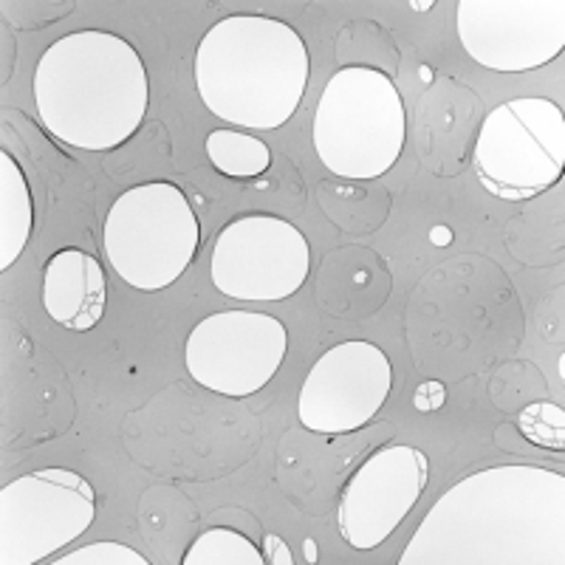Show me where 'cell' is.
Returning a JSON list of instances; mask_svg holds the SVG:
<instances>
[{
    "mask_svg": "<svg viewBox=\"0 0 565 565\" xmlns=\"http://www.w3.org/2000/svg\"><path fill=\"white\" fill-rule=\"evenodd\" d=\"M195 88L224 122L275 130L295 116L309 88V49L282 20L232 14L201 38Z\"/></svg>",
    "mask_w": 565,
    "mask_h": 565,
    "instance_id": "cell-3",
    "label": "cell"
},
{
    "mask_svg": "<svg viewBox=\"0 0 565 565\" xmlns=\"http://www.w3.org/2000/svg\"><path fill=\"white\" fill-rule=\"evenodd\" d=\"M518 427L523 436L537 447H548V450L563 452L565 447V411L552 402H537L529 405L526 411L518 416Z\"/></svg>",
    "mask_w": 565,
    "mask_h": 565,
    "instance_id": "cell-17",
    "label": "cell"
},
{
    "mask_svg": "<svg viewBox=\"0 0 565 565\" xmlns=\"http://www.w3.org/2000/svg\"><path fill=\"white\" fill-rule=\"evenodd\" d=\"M264 546H266L264 548L266 563H275V565H291V563H295V557H291L289 546H286V543H282V540L277 537V534H266Z\"/></svg>",
    "mask_w": 565,
    "mask_h": 565,
    "instance_id": "cell-20",
    "label": "cell"
},
{
    "mask_svg": "<svg viewBox=\"0 0 565 565\" xmlns=\"http://www.w3.org/2000/svg\"><path fill=\"white\" fill-rule=\"evenodd\" d=\"M302 548H306V554H309V563H317V546H315V540H306V543H302Z\"/></svg>",
    "mask_w": 565,
    "mask_h": 565,
    "instance_id": "cell-22",
    "label": "cell"
},
{
    "mask_svg": "<svg viewBox=\"0 0 565 565\" xmlns=\"http://www.w3.org/2000/svg\"><path fill=\"white\" fill-rule=\"evenodd\" d=\"M411 7L413 9H422V12H424V9H433V0H427V3H416V0H413Z\"/></svg>",
    "mask_w": 565,
    "mask_h": 565,
    "instance_id": "cell-23",
    "label": "cell"
},
{
    "mask_svg": "<svg viewBox=\"0 0 565 565\" xmlns=\"http://www.w3.org/2000/svg\"><path fill=\"white\" fill-rule=\"evenodd\" d=\"M565 116L552 99L498 105L476 141V173L494 199L529 201L563 179Z\"/></svg>",
    "mask_w": 565,
    "mask_h": 565,
    "instance_id": "cell-6",
    "label": "cell"
},
{
    "mask_svg": "<svg viewBox=\"0 0 565 565\" xmlns=\"http://www.w3.org/2000/svg\"><path fill=\"white\" fill-rule=\"evenodd\" d=\"M444 398H447L444 385H438V382H424L416 391V407L424 413H433L444 405Z\"/></svg>",
    "mask_w": 565,
    "mask_h": 565,
    "instance_id": "cell-19",
    "label": "cell"
},
{
    "mask_svg": "<svg viewBox=\"0 0 565 565\" xmlns=\"http://www.w3.org/2000/svg\"><path fill=\"white\" fill-rule=\"evenodd\" d=\"M108 280L97 257L83 249H60L45 260L43 309L68 331H90L105 315Z\"/></svg>",
    "mask_w": 565,
    "mask_h": 565,
    "instance_id": "cell-13",
    "label": "cell"
},
{
    "mask_svg": "<svg viewBox=\"0 0 565 565\" xmlns=\"http://www.w3.org/2000/svg\"><path fill=\"white\" fill-rule=\"evenodd\" d=\"M54 565H150L145 554L136 548L125 546V543H90V546L77 548V552L63 554V557L52 559Z\"/></svg>",
    "mask_w": 565,
    "mask_h": 565,
    "instance_id": "cell-18",
    "label": "cell"
},
{
    "mask_svg": "<svg viewBox=\"0 0 565 565\" xmlns=\"http://www.w3.org/2000/svg\"><path fill=\"white\" fill-rule=\"evenodd\" d=\"M405 103L385 71L348 65L322 88L315 114V150L340 179L385 175L402 156Z\"/></svg>",
    "mask_w": 565,
    "mask_h": 565,
    "instance_id": "cell-4",
    "label": "cell"
},
{
    "mask_svg": "<svg viewBox=\"0 0 565 565\" xmlns=\"http://www.w3.org/2000/svg\"><path fill=\"white\" fill-rule=\"evenodd\" d=\"M32 224L34 206L26 175L9 150H0V269L3 271L26 249Z\"/></svg>",
    "mask_w": 565,
    "mask_h": 565,
    "instance_id": "cell-14",
    "label": "cell"
},
{
    "mask_svg": "<svg viewBox=\"0 0 565 565\" xmlns=\"http://www.w3.org/2000/svg\"><path fill=\"white\" fill-rule=\"evenodd\" d=\"M206 156L215 170L230 179H255L271 164V150L264 139L230 128L212 130L206 136Z\"/></svg>",
    "mask_w": 565,
    "mask_h": 565,
    "instance_id": "cell-15",
    "label": "cell"
},
{
    "mask_svg": "<svg viewBox=\"0 0 565 565\" xmlns=\"http://www.w3.org/2000/svg\"><path fill=\"white\" fill-rule=\"evenodd\" d=\"M393 387L387 353L367 340H351L326 351L302 382L297 416L322 436L362 430L385 407Z\"/></svg>",
    "mask_w": 565,
    "mask_h": 565,
    "instance_id": "cell-10",
    "label": "cell"
},
{
    "mask_svg": "<svg viewBox=\"0 0 565 565\" xmlns=\"http://www.w3.org/2000/svg\"><path fill=\"white\" fill-rule=\"evenodd\" d=\"M105 255L128 286L168 289L195 260L201 224L186 195L170 181L125 190L105 218Z\"/></svg>",
    "mask_w": 565,
    "mask_h": 565,
    "instance_id": "cell-5",
    "label": "cell"
},
{
    "mask_svg": "<svg viewBox=\"0 0 565 565\" xmlns=\"http://www.w3.org/2000/svg\"><path fill=\"white\" fill-rule=\"evenodd\" d=\"M430 238H433V244H436V246H447L452 241V235H450V230H447V226H436V230L430 232Z\"/></svg>",
    "mask_w": 565,
    "mask_h": 565,
    "instance_id": "cell-21",
    "label": "cell"
},
{
    "mask_svg": "<svg viewBox=\"0 0 565 565\" xmlns=\"http://www.w3.org/2000/svg\"><path fill=\"white\" fill-rule=\"evenodd\" d=\"M430 478L427 456L407 444L373 452L351 476L340 498V534L348 546L367 552L382 546L422 498Z\"/></svg>",
    "mask_w": 565,
    "mask_h": 565,
    "instance_id": "cell-12",
    "label": "cell"
},
{
    "mask_svg": "<svg viewBox=\"0 0 565 565\" xmlns=\"http://www.w3.org/2000/svg\"><path fill=\"white\" fill-rule=\"evenodd\" d=\"M184 565H264V552L235 529H206L181 557Z\"/></svg>",
    "mask_w": 565,
    "mask_h": 565,
    "instance_id": "cell-16",
    "label": "cell"
},
{
    "mask_svg": "<svg viewBox=\"0 0 565 565\" xmlns=\"http://www.w3.org/2000/svg\"><path fill=\"white\" fill-rule=\"evenodd\" d=\"M215 289L232 300L275 302L297 295L311 269L309 241L277 215H241L218 232L210 257Z\"/></svg>",
    "mask_w": 565,
    "mask_h": 565,
    "instance_id": "cell-8",
    "label": "cell"
},
{
    "mask_svg": "<svg viewBox=\"0 0 565 565\" xmlns=\"http://www.w3.org/2000/svg\"><path fill=\"white\" fill-rule=\"evenodd\" d=\"M148 103V68L119 34L99 29L65 34L34 68L40 119L68 148H119L139 130Z\"/></svg>",
    "mask_w": 565,
    "mask_h": 565,
    "instance_id": "cell-2",
    "label": "cell"
},
{
    "mask_svg": "<svg viewBox=\"0 0 565 565\" xmlns=\"http://www.w3.org/2000/svg\"><path fill=\"white\" fill-rule=\"evenodd\" d=\"M458 38L476 63L492 71H532L565 45L563 0H461Z\"/></svg>",
    "mask_w": 565,
    "mask_h": 565,
    "instance_id": "cell-11",
    "label": "cell"
},
{
    "mask_svg": "<svg viewBox=\"0 0 565 565\" xmlns=\"http://www.w3.org/2000/svg\"><path fill=\"white\" fill-rule=\"evenodd\" d=\"M563 501L559 472L537 467L476 472L433 507L398 563L563 565Z\"/></svg>",
    "mask_w": 565,
    "mask_h": 565,
    "instance_id": "cell-1",
    "label": "cell"
},
{
    "mask_svg": "<svg viewBox=\"0 0 565 565\" xmlns=\"http://www.w3.org/2000/svg\"><path fill=\"white\" fill-rule=\"evenodd\" d=\"M289 351V331L264 311H218L190 331L186 371L206 391L244 398L271 382Z\"/></svg>",
    "mask_w": 565,
    "mask_h": 565,
    "instance_id": "cell-9",
    "label": "cell"
},
{
    "mask_svg": "<svg viewBox=\"0 0 565 565\" xmlns=\"http://www.w3.org/2000/svg\"><path fill=\"white\" fill-rule=\"evenodd\" d=\"M97 518V494L71 469H38L0 492V563L32 565L68 546Z\"/></svg>",
    "mask_w": 565,
    "mask_h": 565,
    "instance_id": "cell-7",
    "label": "cell"
}]
</instances>
